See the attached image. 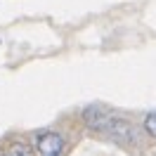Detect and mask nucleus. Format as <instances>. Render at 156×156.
<instances>
[{
  "instance_id": "f257e3e1",
  "label": "nucleus",
  "mask_w": 156,
  "mask_h": 156,
  "mask_svg": "<svg viewBox=\"0 0 156 156\" xmlns=\"http://www.w3.org/2000/svg\"><path fill=\"white\" fill-rule=\"evenodd\" d=\"M99 133H107L111 140H116V142H121V144H130V142H135V130H133V126L128 123L126 118L121 116H111V114H107V118H104V123H102V130Z\"/></svg>"
},
{
  "instance_id": "f03ea898",
  "label": "nucleus",
  "mask_w": 156,
  "mask_h": 156,
  "mask_svg": "<svg viewBox=\"0 0 156 156\" xmlns=\"http://www.w3.org/2000/svg\"><path fill=\"white\" fill-rule=\"evenodd\" d=\"M36 151H38V156H62L64 154V137L55 130H43L36 135Z\"/></svg>"
},
{
  "instance_id": "7ed1b4c3",
  "label": "nucleus",
  "mask_w": 156,
  "mask_h": 156,
  "mask_svg": "<svg viewBox=\"0 0 156 156\" xmlns=\"http://www.w3.org/2000/svg\"><path fill=\"white\" fill-rule=\"evenodd\" d=\"M7 156H33L31 154L29 144H24V142H12L7 147Z\"/></svg>"
},
{
  "instance_id": "20e7f679",
  "label": "nucleus",
  "mask_w": 156,
  "mask_h": 156,
  "mask_svg": "<svg viewBox=\"0 0 156 156\" xmlns=\"http://www.w3.org/2000/svg\"><path fill=\"white\" fill-rule=\"evenodd\" d=\"M144 130L151 137H156V114H149V116L144 118Z\"/></svg>"
}]
</instances>
